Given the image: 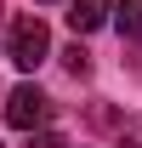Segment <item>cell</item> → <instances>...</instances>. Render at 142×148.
I'll return each mask as SVG.
<instances>
[{"instance_id": "obj_5", "label": "cell", "mask_w": 142, "mask_h": 148, "mask_svg": "<svg viewBox=\"0 0 142 148\" xmlns=\"http://www.w3.org/2000/svg\"><path fill=\"white\" fill-rule=\"evenodd\" d=\"M63 63H68V74H91V51H85V46H68Z\"/></svg>"}, {"instance_id": "obj_2", "label": "cell", "mask_w": 142, "mask_h": 148, "mask_svg": "<svg viewBox=\"0 0 142 148\" xmlns=\"http://www.w3.org/2000/svg\"><path fill=\"white\" fill-rule=\"evenodd\" d=\"M46 114H51V103H46L40 86H17V91L6 97V125H12V131H34Z\"/></svg>"}, {"instance_id": "obj_1", "label": "cell", "mask_w": 142, "mask_h": 148, "mask_svg": "<svg viewBox=\"0 0 142 148\" xmlns=\"http://www.w3.org/2000/svg\"><path fill=\"white\" fill-rule=\"evenodd\" d=\"M6 57L17 63V69H40L46 57H51V29L29 12V17H12V29H6Z\"/></svg>"}, {"instance_id": "obj_6", "label": "cell", "mask_w": 142, "mask_h": 148, "mask_svg": "<svg viewBox=\"0 0 142 148\" xmlns=\"http://www.w3.org/2000/svg\"><path fill=\"white\" fill-rule=\"evenodd\" d=\"M29 148H68V143H63V137H51V131H40V137H34Z\"/></svg>"}, {"instance_id": "obj_3", "label": "cell", "mask_w": 142, "mask_h": 148, "mask_svg": "<svg viewBox=\"0 0 142 148\" xmlns=\"http://www.w3.org/2000/svg\"><path fill=\"white\" fill-rule=\"evenodd\" d=\"M108 12H114L108 0H74V6H68V29H74V34H97V29L108 23Z\"/></svg>"}, {"instance_id": "obj_7", "label": "cell", "mask_w": 142, "mask_h": 148, "mask_svg": "<svg viewBox=\"0 0 142 148\" xmlns=\"http://www.w3.org/2000/svg\"><path fill=\"white\" fill-rule=\"evenodd\" d=\"M119 148H142V143H119Z\"/></svg>"}, {"instance_id": "obj_4", "label": "cell", "mask_w": 142, "mask_h": 148, "mask_svg": "<svg viewBox=\"0 0 142 148\" xmlns=\"http://www.w3.org/2000/svg\"><path fill=\"white\" fill-rule=\"evenodd\" d=\"M119 34H142V0H119Z\"/></svg>"}]
</instances>
